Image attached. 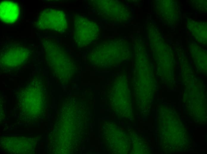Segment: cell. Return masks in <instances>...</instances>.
Segmentation results:
<instances>
[{
	"label": "cell",
	"mask_w": 207,
	"mask_h": 154,
	"mask_svg": "<svg viewBox=\"0 0 207 154\" xmlns=\"http://www.w3.org/2000/svg\"><path fill=\"white\" fill-rule=\"evenodd\" d=\"M0 52L1 68L16 70L27 64L32 58V48L15 41L7 42L3 45Z\"/></svg>",
	"instance_id": "cell-1"
},
{
	"label": "cell",
	"mask_w": 207,
	"mask_h": 154,
	"mask_svg": "<svg viewBox=\"0 0 207 154\" xmlns=\"http://www.w3.org/2000/svg\"><path fill=\"white\" fill-rule=\"evenodd\" d=\"M35 27L40 31L62 32L67 27V21L64 12L56 9H44L38 13Z\"/></svg>",
	"instance_id": "cell-2"
},
{
	"label": "cell",
	"mask_w": 207,
	"mask_h": 154,
	"mask_svg": "<svg viewBox=\"0 0 207 154\" xmlns=\"http://www.w3.org/2000/svg\"><path fill=\"white\" fill-rule=\"evenodd\" d=\"M0 20L7 24L15 23L20 17V7L17 3L10 1H4L0 4Z\"/></svg>",
	"instance_id": "cell-3"
}]
</instances>
